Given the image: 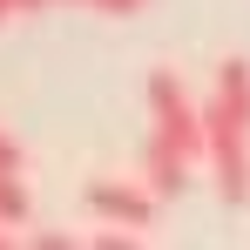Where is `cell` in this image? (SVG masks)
Listing matches in <instances>:
<instances>
[{"label": "cell", "instance_id": "cell-4", "mask_svg": "<svg viewBox=\"0 0 250 250\" xmlns=\"http://www.w3.org/2000/svg\"><path fill=\"white\" fill-rule=\"evenodd\" d=\"M189 156H176V149H169V142H156V135H149V142H142V183H149V189H156V196H183V189H189Z\"/></svg>", "mask_w": 250, "mask_h": 250}, {"label": "cell", "instance_id": "cell-11", "mask_svg": "<svg viewBox=\"0 0 250 250\" xmlns=\"http://www.w3.org/2000/svg\"><path fill=\"white\" fill-rule=\"evenodd\" d=\"M7 230H14V223H0V250H14V237H7Z\"/></svg>", "mask_w": 250, "mask_h": 250}, {"label": "cell", "instance_id": "cell-5", "mask_svg": "<svg viewBox=\"0 0 250 250\" xmlns=\"http://www.w3.org/2000/svg\"><path fill=\"white\" fill-rule=\"evenodd\" d=\"M0 223H27V183H21V169H0Z\"/></svg>", "mask_w": 250, "mask_h": 250}, {"label": "cell", "instance_id": "cell-6", "mask_svg": "<svg viewBox=\"0 0 250 250\" xmlns=\"http://www.w3.org/2000/svg\"><path fill=\"white\" fill-rule=\"evenodd\" d=\"M88 244H95V250H142L149 237H142L135 223H115V230H102V237H88Z\"/></svg>", "mask_w": 250, "mask_h": 250}, {"label": "cell", "instance_id": "cell-2", "mask_svg": "<svg viewBox=\"0 0 250 250\" xmlns=\"http://www.w3.org/2000/svg\"><path fill=\"white\" fill-rule=\"evenodd\" d=\"M149 135H156V142H169L176 156H189V163H209L203 102H189L183 75H169V68H156V75H149Z\"/></svg>", "mask_w": 250, "mask_h": 250}, {"label": "cell", "instance_id": "cell-9", "mask_svg": "<svg viewBox=\"0 0 250 250\" xmlns=\"http://www.w3.org/2000/svg\"><path fill=\"white\" fill-rule=\"evenodd\" d=\"M82 7H95V14H135V7H149V0H82Z\"/></svg>", "mask_w": 250, "mask_h": 250}, {"label": "cell", "instance_id": "cell-10", "mask_svg": "<svg viewBox=\"0 0 250 250\" xmlns=\"http://www.w3.org/2000/svg\"><path fill=\"white\" fill-rule=\"evenodd\" d=\"M14 14H21V0H0V21H14Z\"/></svg>", "mask_w": 250, "mask_h": 250}, {"label": "cell", "instance_id": "cell-3", "mask_svg": "<svg viewBox=\"0 0 250 250\" xmlns=\"http://www.w3.org/2000/svg\"><path fill=\"white\" fill-rule=\"evenodd\" d=\"M156 189L135 176V183H122V176H102V183H88V209L102 216V223H135V230H149L156 223Z\"/></svg>", "mask_w": 250, "mask_h": 250}, {"label": "cell", "instance_id": "cell-8", "mask_svg": "<svg viewBox=\"0 0 250 250\" xmlns=\"http://www.w3.org/2000/svg\"><path fill=\"white\" fill-rule=\"evenodd\" d=\"M0 169H27V156H21V142L0 128Z\"/></svg>", "mask_w": 250, "mask_h": 250}, {"label": "cell", "instance_id": "cell-7", "mask_svg": "<svg viewBox=\"0 0 250 250\" xmlns=\"http://www.w3.org/2000/svg\"><path fill=\"white\" fill-rule=\"evenodd\" d=\"M27 244L34 250H82V237H75V230H34Z\"/></svg>", "mask_w": 250, "mask_h": 250}, {"label": "cell", "instance_id": "cell-1", "mask_svg": "<svg viewBox=\"0 0 250 250\" xmlns=\"http://www.w3.org/2000/svg\"><path fill=\"white\" fill-rule=\"evenodd\" d=\"M209 122V183L223 203H250V61H216V88L203 102Z\"/></svg>", "mask_w": 250, "mask_h": 250}]
</instances>
